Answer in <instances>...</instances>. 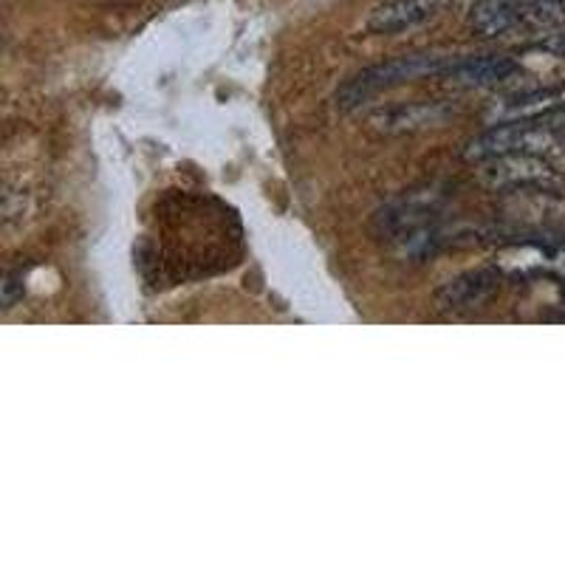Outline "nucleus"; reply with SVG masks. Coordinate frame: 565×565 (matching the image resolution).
Segmentation results:
<instances>
[{"mask_svg": "<svg viewBox=\"0 0 565 565\" xmlns=\"http://www.w3.org/2000/svg\"><path fill=\"white\" fill-rule=\"evenodd\" d=\"M565 153V108L529 119H501L463 150L467 161L501 159V156H554Z\"/></svg>", "mask_w": 565, "mask_h": 565, "instance_id": "obj_1", "label": "nucleus"}, {"mask_svg": "<svg viewBox=\"0 0 565 565\" xmlns=\"http://www.w3.org/2000/svg\"><path fill=\"white\" fill-rule=\"evenodd\" d=\"M565 23V0H478L469 9V29L481 38L543 34Z\"/></svg>", "mask_w": 565, "mask_h": 565, "instance_id": "obj_2", "label": "nucleus"}, {"mask_svg": "<svg viewBox=\"0 0 565 565\" xmlns=\"http://www.w3.org/2000/svg\"><path fill=\"white\" fill-rule=\"evenodd\" d=\"M452 63H456V57H447V54H405V57L371 65V68L360 71L356 77L342 85L340 94H337V105L351 110L360 108L362 103H367L382 90L416 83V79L424 77H447Z\"/></svg>", "mask_w": 565, "mask_h": 565, "instance_id": "obj_3", "label": "nucleus"}, {"mask_svg": "<svg viewBox=\"0 0 565 565\" xmlns=\"http://www.w3.org/2000/svg\"><path fill=\"white\" fill-rule=\"evenodd\" d=\"M481 181L492 190L521 193V190H559L563 175L543 156H501L481 161Z\"/></svg>", "mask_w": 565, "mask_h": 565, "instance_id": "obj_4", "label": "nucleus"}, {"mask_svg": "<svg viewBox=\"0 0 565 565\" xmlns=\"http://www.w3.org/2000/svg\"><path fill=\"white\" fill-rule=\"evenodd\" d=\"M450 0H385L373 7L365 20V32L371 34H402L436 20Z\"/></svg>", "mask_w": 565, "mask_h": 565, "instance_id": "obj_5", "label": "nucleus"}, {"mask_svg": "<svg viewBox=\"0 0 565 565\" xmlns=\"http://www.w3.org/2000/svg\"><path fill=\"white\" fill-rule=\"evenodd\" d=\"M498 289H501V271L476 269L456 277V280L444 282L436 295V302L441 311L461 315V311H476L487 306L498 295Z\"/></svg>", "mask_w": 565, "mask_h": 565, "instance_id": "obj_6", "label": "nucleus"}, {"mask_svg": "<svg viewBox=\"0 0 565 565\" xmlns=\"http://www.w3.org/2000/svg\"><path fill=\"white\" fill-rule=\"evenodd\" d=\"M521 71V65L503 54H483V57H456L447 71V79L467 88H494L503 85Z\"/></svg>", "mask_w": 565, "mask_h": 565, "instance_id": "obj_7", "label": "nucleus"}, {"mask_svg": "<svg viewBox=\"0 0 565 565\" xmlns=\"http://www.w3.org/2000/svg\"><path fill=\"white\" fill-rule=\"evenodd\" d=\"M447 116H450V110L441 103H407L376 114L373 125L385 134H405V130H422L427 125H441Z\"/></svg>", "mask_w": 565, "mask_h": 565, "instance_id": "obj_8", "label": "nucleus"}, {"mask_svg": "<svg viewBox=\"0 0 565 565\" xmlns=\"http://www.w3.org/2000/svg\"><path fill=\"white\" fill-rule=\"evenodd\" d=\"M534 49L552 54V57L565 60V29H554V32H546L543 38L537 40V43H534Z\"/></svg>", "mask_w": 565, "mask_h": 565, "instance_id": "obj_9", "label": "nucleus"}, {"mask_svg": "<svg viewBox=\"0 0 565 565\" xmlns=\"http://www.w3.org/2000/svg\"><path fill=\"white\" fill-rule=\"evenodd\" d=\"M20 297H23V271H12L3 282V309H12Z\"/></svg>", "mask_w": 565, "mask_h": 565, "instance_id": "obj_10", "label": "nucleus"}]
</instances>
